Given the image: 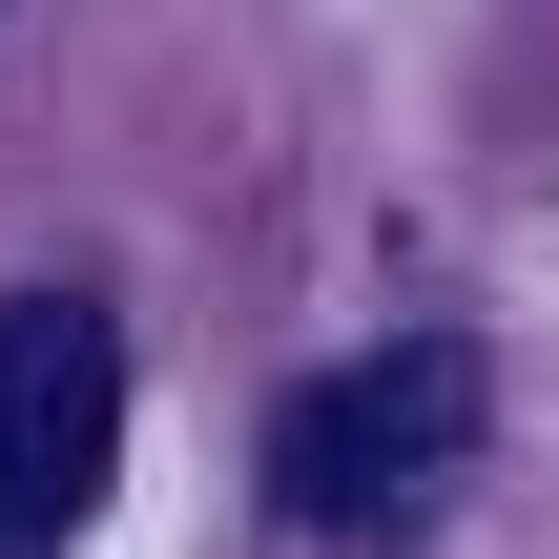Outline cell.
Masks as SVG:
<instances>
[{
    "label": "cell",
    "instance_id": "6da1fadb",
    "mask_svg": "<svg viewBox=\"0 0 559 559\" xmlns=\"http://www.w3.org/2000/svg\"><path fill=\"white\" fill-rule=\"evenodd\" d=\"M477 415H498V373H477L456 332H394V353H353V373H311V394L270 415V498H290L311 539H415V519L456 498Z\"/></svg>",
    "mask_w": 559,
    "mask_h": 559
},
{
    "label": "cell",
    "instance_id": "7a4b0ae2",
    "mask_svg": "<svg viewBox=\"0 0 559 559\" xmlns=\"http://www.w3.org/2000/svg\"><path fill=\"white\" fill-rule=\"evenodd\" d=\"M104 477H124V332L83 290H21L0 311V559L83 539Z\"/></svg>",
    "mask_w": 559,
    "mask_h": 559
}]
</instances>
